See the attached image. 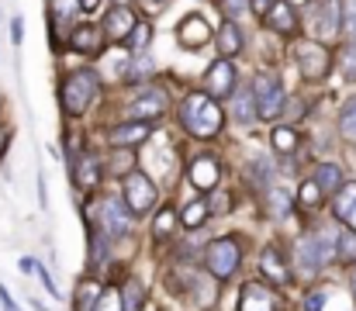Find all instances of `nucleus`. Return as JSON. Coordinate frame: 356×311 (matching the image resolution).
I'll return each mask as SVG.
<instances>
[{
	"label": "nucleus",
	"instance_id": "f257e3e1",
	"mask_svg": "<svg viewBox=\"0 0 356 311\" xmlns=\"http://www.w3.org/2000/svg\"><path fill=\"white\" fill-rule=\"evenodd\" d=\"M180 118H184L187 131H194L197 138H208V135H215V131L222 128V107L215 104V97H208V94H191V97L184 101Z\"/></svg>",
	"mask_w": 356,
	"mask_h": 311
},
{
	"label": "nucleus",
	"instance_id": "f03ea898",
	"mask_svg": "<svg viewBox=\"0 0 356 311\" xmlns=\"http://www.w3.org/2000/svg\"><path fill=\"white\" fill-rule=\"evenodd\" d=\"M94 94H97V73H90V70L70 73L63 83V107L70 114H83L94 101Z\"/></svg>",
	"mask_w": 356,
	"mask_h": 311
},
{
	"label": "nucleus",
	"instance_id": "7ed1b4c3",
	"mask_svg": "<svg viewBox=\"0 0 356 311\" xmlns=\"http://www.w3.org/2000/svg\"><path fill=\"white\" fill-rule=\"evenodd\" d=\"M294 59H298V70H301L305 80H312V83L325 80V73H329V49L322 42H312V38L294 42Z\"/></svg>",
	"mask_w": 356,
	"mask_h": 311
},
{
	"label": "nucleus",
	"instance_id": "20e7f679",
	"mask_svg": "<svg viewBox=\"0 0 356 311\" xmlns=\"http://www.w3.org/2000/svg\"><path fill=\"white\" fill-rule=\"evenodd\" d=\"M252 94H256V114L259 118H277L280 111H284V87H280V80L277 77H270V73H259L256 77V83H252Z\"/></svg>",
	"mask_w": 356,
	"mask_h": 311
},
{
	"label": "nucleus",
	"instance_id": "39448f33",
	"mask_svg": "<svg viewBox=\"0 0 356 311\" xmlns=\"http://www.w3.org/2000/svg\"><path fill=\"white\" fill-rule=\"evenodd\" d=\"M339 21H343L339 0H315L308 7V24H312L315 38H322V42H329V38L339 35Z\"/></svg>",
	"mask_w": 356,
	"mask_h": 311
},
{
	"label": "nucleus",
	"instance_id": "423d86ee",
	"mask_svg": "<svg viewBox=\"0 0 356 311\" xmlns=\"http://www.w3.org/2000/svg\"><path fill=\"white\" fill-rule=\"evenodd\" d=\"M236 266H238L236 239H218V242H211V249H208V270H211L218 280H225V277H232Z\"/></svg>",
	"mask_w": 356,
	"mask_h": 311
},
{
	"label": "nucleus",
	"instance_id": "0eeeda50",
	"mask_svg": "<svg viewBox=\"0 0 356 311\" xmlns=\"http://www.w3.org/2000/svg\"><path fill=\"white\" fill-rule=\"evenodd\" d=\"M124 201H128V207H131L135 214L149 211V207L156 205V187H152V180H149L145 173H128V177H124Z\"/></svg>",
	"mask_w": 356,
	"mask_h": 311
},
{
	"label": "nucleus",
	"instance_id": "6e6552de",
	"mask_svg": "<svg viewBox=\"0 0 356 311\" xmlns=\"http://www.w3.org/2000/svg\"><path fill=\"white\" fill-rule=\"evenodd\" d=\"M332 256V242H325L322 235H308L301 246H298V260L308 273H315L318 266H325V260Z\"/></svg>",
	"mask_w": 356,
	"mask_h": 311
},
{
	"label": "nucleus",
	"instance_id": "1a4fd4ad",
	"mask_svg": "<svg viewBox=\"0 0 356 311\" xmlns=\"http://www.w3.org/2000/svg\"><path fill=\"white\" fill-rule=\"evenodd\" d=\"M180 45L184 49H201L208 38H211V24L201 17V14H191V17H184V24H180Z\"/></svg>",
	"mask_w": 356,
	"mask_h": 311
},
{
	"label": "nucleus",
	"instance_id": "9d476101",
	"mask_svg": "<svg viewBox=\"0 0 356 311\" xmlns=\"http://www.w3.org/2000/svg\"><path fill=\"white\" fill-rule=\"evenodd\" d=\"M204 83H208V97H225V94H232V83H236V70H232V63H229V59L215 63V66L208 70Z\"/></svg>",
	"mask_w": 356,
	"mask_h": 311
},
{
	"label": "nucleus",
	"instance_id": "9b49d317",
	"mask_svg": "<svg viewBox=\"0 0 356 311\" xmlns=\"http://www.w3.org/2000/svg\"><path fill=\"white\" fill-rule=\"evenodd\" d=\"M135 28V14L128 10V7H111L108 10V17H104V35L111 38V42H124V35Z\"/></svg>",
	"mask_w": 356,
	"mask_h": 311
},
{
	"label": "nucleus",
	"instance_id": "f8f14e48",
	"mask_svg": "<svg viewBox=\"0 0 356 311\" xmlns=\"http://www.w3.org/2000/svg\"><path fill=\"white\" fill-rule=\"evenodd\" d=\"M101 221H104V228L121 239V235H128V207H121V201L115 198H108L104 205H101Z\"/></svg>",
	"mask_w": 356,
	"mask_h": 311
},
{
	"label": "nucleus",
	"instance_id": "ddd939ff",
	"mask_svg": "<svg viewBox=\"0 0 356 311\" xmlns=\"http://www.w3.org/2000/svg\"><path fill=\"white\" fill-rule=\"evenodd\" d=\"M163 107H166V94H163V90H145L138 101L128 107V114L138 118V121H145V118H159Z\"/></svg>",
	"mask_w": 356,
	"mask_h": 311
},
{
	"label": "nucleus",
	"instance_id": "4468645a",
	"mask_svg": "<svg viewBox=\"0 0 356 311\" xmlns=\"http://www.w3.org/2000/svg\"><path fill=\"white\" fill-rule=\"evenodd\" d=\"M238 311H273V294H270L263 284H245V287H242Z\"/></svg>",
	"mask_w": 356,
	"mask_h": 311
},
{
	"label": "nucleus",
	"instance_id": "2eb2a0df",
	"mask_svg": "<svg viewBox=\"0 0 356 311\" xmlns=\"http://www.w3.org/2000/svg\"><path fill=\"white\" fill-rule=\"evenodd\" d=\"M108 138H111V145H118V149H124V145H138V142L149 138V125H145V121H128V125H118Z\"/></svg>",
	"mask_w": 356,
	"mask_h": 311
},
{
	"label": "nucleus",
	"instance_id": "dca6fc26",
	"mask_svg": "<svg viewBox=\"0 0 356 311\" xmlns=\"http://www.w3.org/2000/svg\"><path fill=\"white\" fill-rule=\"evenodd\" d=\"M191 180H194V187L211 191V187L218 184V163H215L211 156H197L194 166H191Z\"/></svg>",
	"mask_w": 356,
	"mask_h": 311
},
{
	"label": "nucleus",
	"instance_id": "f3484780",
	"mask_svg": "<svg viewBox=\"0 0 356 311\" xmlns=\"http://www.w3.org/2000/svg\"><path fill=\"white\" fill-rule=\"evenodd\" d=\"M266 21H270V28H273V31H280V35H291V31H294V24H298V21H294V7H291V3H284V0H277V3L266 10Z\"/></svg>",
	"mask_w": 356,
	"mask_h": 311
},
{
	"label": "nucleus",
	"instance_id": "a211bd4d",
	"mask_svg": "<svg viewBox=\"0 0 356 311\" xmlns=\"http://www.w3.org/2000/svg\"><path fill=\"white\" fill-rule=\"evenodd\" d=\"M70 45L80 49V52H97V49H101V28H94V24H80V28L70 35Z\"/></svg>",
	"mask_w": 356,
	"mask_h": 311
},
{
	"label": "nucleus",
	"instance_id": "6ab92c4d",
	"mask_svg": "<svg viewBox=\"0 0 356 311\" xmlns=\"http://www.w3.org/2000/svg\"><path fill=\"white\" fill-rule=\"evenodd\" d=\"M73 177H76V184H80L83 191L97 187V180H101V159H94V156H83V159L76 163Z\"/></svg>",
	"mask_w": 356,
	"mask_h": 311
},
{
	"label": "nucleus",
	"instance_id": "aec40b11",
	"mask_svg": "<svg viewBox=\"0 0 356 311\" xmlns=\"http://www.w3.org/2000/svg\"><path fill=\"white\" fill-rule=\"evenodd\" d=\"M263 273L273 284H287V266H284V260H280L277 249H263Z\"/></svg>",
	"mask_w": 356,
	"mask_h": 311
},
{
	"label": "nucleus",
	"instance_id": "412c9836",
	"mask_svg": "<svg viewBox=\"0 0 356 311\" xmlns=\"http://www.w3.org/2000/svg\"><path fill=\"white\" fill-rule=\"evenodd\" d=\"M49 7H52L56 28H70L73 17H76V10H80V0H49Z\"/></svg>",
	"mask_w": 356,
	"mask_h": 311
},
{
	"label": "nucleus",
	"instance_id": "4be33fe9",
	"mask_svg": "<svg viewBox=\"0 0 356 311\" xmlns=\"http://www.w3.org/2000/svg\"><path fill=\"white\" fill-rule=\"evenodd\" d=\"M218 49H222L225 56H236L238 49H242V31H238L232 21H225V24L218 28Z\"/></svg>",
	"mask_w": 356,
	"mask_h": 311
},
{
	"label": "nucleus",
	"instance_id": "5701e85b",
	"mask_svg": "<svg viewBox=\"0 0 356 311\" xmlns=\"http://www.w3.org/2000/svg\"><path fill=\"white\" fill-rule=\"evenodd\" d=\"M118 294H121V311H142L145 291H142V284H138V280H128Z\"/></svg>",
	"mask_w": 356,
	"mask_h": 311
},
{
	"label": "nucleus",
	"instance_id": "b1692460",
	"mask_svg": "<svg viewBox=\"0 0 356 311\" xmlns=\"http://www.w3.org/2000/svg\"><path fill=\"white\" fill-rule=\"evenodd\" d=\"M149 35H152V31H149V24H145V21H135V28L124 35V42H128V52H131V56L145 52V45H149Z\"/></svg>",
	"mask_w": 356,
	"mask_h": 311
},
{
	"label": "nucleus",
	"instance_id": "393cba45",
	"mask_svg": "<svg viewBox=\"0 0 356 311\" xmlns=\"http://www.w3.org/2000/svg\"><path fill=\"white\" fill-rule=\"evenodd\" d=\"M315 184L322 187V194H325V191H336V187H343V173H339V166H332V163L318 166V173H315Z\"/></svg>",
	"mask_w": 356,
	"mask_h": 311
},
{
	"label": "nucleus",
	"instance_id": "a878e982",
	"mask_svg": "<svg viewBox=\"0 0 356 311\" xmlns=\"http://www.w3.org/2000/svg\"><path fill=\"white\" fill-rule=\"evenodd\" d=\"M97 294H101V287H97L94 280H83V284H80V294H76V308L90 311L94 308V301H97Z\"/></svg>",
	"mask_w": 356,
	"mask_h": 311
},
{
	"label": "nucleus",
	"instance_id": "bb28decb",
	"mask_svg": "<svg viewBox=\"0 0 356 311\" xmlns=\"http://www.w3.org/2000/svg\"><path fill=\"white\" fill-rule=\"evenodd\" d=\"M90 311H121V294L115 287H104V291L97 294V301H94Z\"/></svg>",
	"mask_w": 356,
	"mask_h": 311
},
{
	"label": "nucleus",
	"instance_id": "cd10ccee",
	"mask_svg": "<svg viewBox=\"0 0 356 311\" xmlns=\"http://www.w3.org/2000/svg\"><path fill=\"white\" fill-rule=\"evenodd\" d=\"M180 218H184V225H187V228H197V225L208 218V205H204V201H194V205L184 207V214H180Z\"/></svg>",
	"mask_w": 356,
	"mask_h": 311
},
{
	"label": "nucleus",
	"instance_id": "c85d7f7f",
	"mask_svg": "<svg viewBox=\"0 0 356 311\" xmlns=\"http://www.w3.org/2000/svg\"><path fill=\"white\" fill-rule=\"evenodd\" d=\"M294 145H298V131L294 128H277L273 131V149L277 152H291Z\"/></svg>",
	"mask_w": 356,
	"mask_h": 311
},
{
	"label": "nucleus",
	"instance_id": "c756f323",
	"mask_svg": "<svg viewBox=\"0 0 356 311\" xmlns=\"http://www.w3.org/2000/svg\"><path fill=\"white\" fill-rule=\"evenodd\" d=\"M339 128H343L346 138H353L356 142V101L343 107V114H339Z\"/></svg>",
	"mask_w": 356,
	"mask_h": 311
},
{
	"label": "nucleus",
	"instance_id": "7c9ffc66",
	"mask_svg": "<svg viewBox=\"0 0 356 311\" xmlns=\"http://www.w3.org/2000/svg\"><path fill=\"white\" fill-rule=\"evenodd\" d=\"M298 201L301 205H308V207H315V205H322V187L312 180V184H305L301 191H298Z\"/></svg>",
	"mask_w": 356,
	"mask_h": 311
},
{
	"label": "nucleus",
	"instance_id": "2f4dec72",
	"mask_svg": "<svg viewBox=\"0 0 356 311\" xmlns=\"http://www.w3.org/2000/svg\"><path fill=\"white\" fill-rule=\"evenodd\" d=\"M336 242H339V260H346V263L356 260V232H343Z\"/></svg>",
	"mask_w": 356,
	"mask_h": 311
},
{
	"label": "nucleus",
	"instance_id": "473e14b6",
	"mask_svg": "<svg viewBox=\"0 0 356 311\" xmlns=\"http://www.w3.org/2000/svg\"><path fill=\"white\" fill-rule=\"evenodd\" d=\"M173 225H177V211H159V218H156V225H152V232L156 235H170L173 232Z\"/></svg>",
	"mask_w": 356,
	"mask_h": 311
},
{
	"label": "nucleus",
	"instance_id": "72a5a7b5",
	"mask_svg": "<svg viewBox=\"0 0 356 311\" xmlns=\"http://www.w3.org/2000/svg\"><path fill=\"white\" fill-rule=\"evenodd\" d=\"M353 205H356V184H350V187H343V191H339V198H336V214L343 218Z\"/></svg>",
	"mask_w": 356,
	"mask_h": 311
},
{
	"label": "nucleus",
	"instance_id": "f704fd0d",
	"mask_svg": "<svg viewBox=\"0 0 356 311\" xmlns=\"http://www.w3.org/2000/svg\"><path fill=\"white\" fill-rule=\"evenodd\" d=\"M339 70H343L346 80H356V49H343V56H339Z\"/></svg>",
	"mask_w": 356,
	"mask_h": 311
},
{
	"label": "nucleus",
	"instance_id": "c9c22d12",
	"mask_svg": "<svg viewBox=\"0 0 356 311\" xmlns=\"http://www.w3.org/2000/svg\"><path fill=\"white\" fill-rule=\"evenodd\" d=\"M343 24H346L350 38L356 42V0H346V3H343Z\"/></svg>",
	"mask_w": 356,
	"mask_h": 311
},
{
	"label": "nucleus",
	"instance_id": "e433bc0d",
	"mask_svg": "<svg viewBox=\"0 0 356 311\" xmlns=\"http://www.w3.org/2000/svg\"><path fill=\"white\" fill-rule=\"evenodd\" d=\"M249 104H252V101H249V94H238V104H236V121H242V125L256 118V111H252Z\"/></svg>",
	"mask_w": 356,
	"mask_h": 311
},
{
	"label": "nucleus",
	"instance_id": "4c0bfd02",
	"mask_svg": "<svg viewBox=\"0 0 356 311\" xmlns=\"http://www.w3.org/2000/svg\"><path fill=\"white\" fill-rule=\"evenodd\" d=\"M270 207H273V214H284L287 211V198L280 191H270Z\"/></svg>",
	"mask_w": 356,
	"mask_h": 311
},
{
	"label": "nucleus",
	"instance_id": "58836bf2",
	"mask_svg": "<svg viewBox=\"0 0 356 311\" xmlns=\"http://www.w3.org/2000/svg\"><path fill=\"white\" fill-rule=\"evenodd\" d=\"M322 308H325V294L312 291V294H308V301H305V311H322Z\"/></svg>",
	"mask_w": 356,
	"mask_h": 311
},
{
	"label": "nucleus",
	"instance_id": "ea45409f",
	"mask_svg": "<svg viewBox=\"0 0 356 311\" xmlns=\"http://www.w3.org/2000/svg\"><path fill=\"white\" fill-rule=\"evenodd\" d=\"M10 38H14V45H21V38H24V24H21V17L10 21Z\"/></svg>",
	"mask_w": 356,
	"mask_h": 311
},
{
	"label": "nucleus",
	"instance_id": "a19ab883",
	"mask_svg": "<svg viewBox=\"0 0 356 311\" xmlns=\"http://www.w3.org/2000/svg\"><path fill=\"white\" fill-rule=\"evenodd\" d=\"M273 3H277V0H249V7H252L259 17H266V10H270Z\"/></svg>",
	"mask_w": 356,
	"mask_h": 311
},
{
	"label": "nucleus",
	"instance_id": "79ce46f5",
	"mask_svg": "<svg viewBox=\"0 0 356 311\" xmlns=\"http://www.w3.org/2000/svg\"><path fill=\"white\" fill-rule=\"evenodd\" d=\"M0 305H3V311H17V305L10 301V294H7V287L0 284Z\"/></svg>",
	"mask_w": 356,
	"mask_h": 311
},
{
	"label": "nucleus",
	"instance_id": "37998d69",
	"mask_svg": "<svg viewBox=\"0 0 356 311\" xmlns=\"http://www.w3.org/2000/svg\"><path fill=\"white\" fill-rule=\"evenodd\" d=\"M35 270H38V266H35ZM38 277H42V284H45V287H49V294H52V298H56V294H59V291H56V284H52V277H49V270H38Z\"/></svg>",
	"mask_w": 356,
	"mask_h": 311
},
{
	"label": "nucleus",
	"instance_id": "c03bdc74",
	"mask_svg": "<svg viewBox=\"0 0 356 311\" xmlns=\"http://www.w3.org/2000/svg\"><path fill=\"white\" fill-rule=\"evenodd\" d=\"M222 7H225L229 14H236V10H242V0H222Z\"/></svg>",
	"mask_w": 356,
	"mask_h": 311
},
{
	"label": "nucleus",
	"instance_id": "a18cd8bd",
	"mask_svg": "<svg viewBox=\"0 0 356 311\" xmlns=\"http://www.w3.org/2000/svg\"><path fill=\"white\" fill-rule=\"evenodd\" d=\"M21 270H24V273H35V260L24 256V260H21Z\"/></svg>",
	"mask_w": 356,
	"mask_h": 311
},
{
	"label": "nucleus",
	"instance_id": "49530a36",
	"mask_svg": "<svg viewBox=\"0 0 356 311\" xmlns=\"http://www.w3.org/2000/svg\"><path fill=\"white\" fill-rule=\"evenodd\" d=\"M343 221H350V225H353V228H356V205L350 207V211H346V214H343Z\"/></svg>",
	"mask_w": 356,
	"mask_h": 311
},
{
	"label": "nucleus",
	"instance_id": "de8ad7c7",
	"mask_svg": "<svg viewBox=\"0 0 356 311\" xmlns=\"http://www.w3.org/2000/svg\"><path fill=\"white\" fill-rule=\"evenodd\" d=\"M97 3H101V0H80V7H83V10H94Z\"/></svg>",
	"mask_w": 356,
	"mask_h": 311
},
{
	"label": "nucleus",
	"instance_id": "09e8293b",
	"mask_svg": "<svg viewBox=\"0 0 356 311\" xmlns=\"http://www.w3.org/2000/svg\"><path fill=\"white\" fill-rule=\"evenodd\" d=\"M7 149V131H0V152Z\"/></svg>",
	"mask_w": 356,
	"mask_h": 311
},
{
	"label": "nucleus",
	"instance_id": "8fccbe9b",
	"mask_svg": "<svg viewBox=\"0 0 356 311\" xmlns=\"http://www.w3.org/2000/svg\"><path fill=\"white\" fill-rule=\"evenodd\" d=\"M353 287H356V280H353Z\"/></svg>",
	"mask_w": 356,
	"mask_h": 311
}]
</instances>
